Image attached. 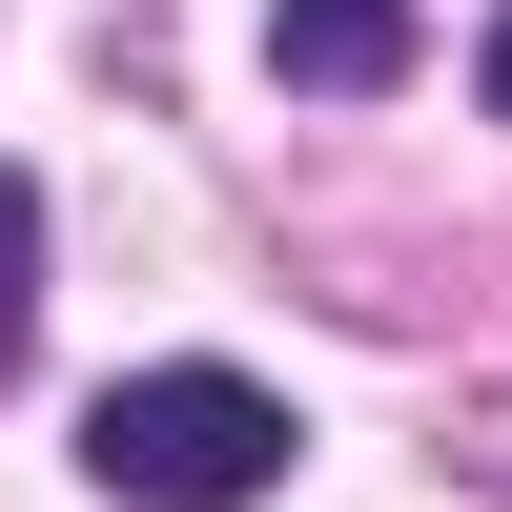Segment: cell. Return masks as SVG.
<instances>
[{
  "mask_svg": "<svg viewBox=\"0 0 512 512\" xmlns=\"http://www.w3.org/2000/svg\"><path fill=\"white\" fill-rule=\"evenodd\" d=\"M287 451H308L287 390H267V369H205V349L185 369H123V390L82 410V472H103L123 512H267Z\"/></svg>",
  "mask_w": 512,
  "mask_h": 512,
  "instance_id": "obj_1",
  "label": "cell"
},
{
  "mask_svg": "<svg viewBox=\"0 0 512 512\" xmlns=\"http://www.w3.org/2000/svg\"><path fill=\"white\" fill-rule=\"evenodd\" d=\"M410 62H431L410 0H267V82H287V103H390Z\"/></svg>",
  "mask_w": 512,
  "mask_h": 512,
  "instance_id": "obj_2",
  "label": "cell"
},
{
  "mask_svg": "<svg viewBox=\"0 0 512 512\" xmlns=\"http://www.w3.org/2000/svg\"><path fill=\"white\" fill-rule=\"evenodd\" d=\"M21 328H41V185L0 164V369H21Z\"/></svg>",
  "mask_w": 512,
  "mask_h": 512,
  "instance_id": "obj_3",
  "label": "cell"
},
{
  "mask_svg": "<svg viewBox=\"0 0 512 512\" xmlns=\"http://www.w3.org/2000/svg\"><path fill=\"white\" fill-rule=\"evenodd\" d=\"M472 82H492V123H512V0H492V62H472Z\"/></svg>",
  "mask_w": 512,
  "mask_h": 512,
  "instance_id": "obj_4",
  "label": "cell"
}]
</instances>
